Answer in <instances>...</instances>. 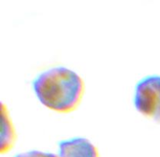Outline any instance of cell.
<instances>
[{"mask_svg": "<svg viewBox=\"0 0 160 157\" xmlns=\"http://www.w3.org/2000/svg\"><path fill=\"white\" fill-rule=\"evenodd\" d=\"M32 89L44 106L59 114H69L79 106L85 84L76 71L59 66L39 73L33 79Z\"/></svg>", "mask_w": 160, "mask_h": 157, "instance_id": "6da1fadb", "label": "cell"}, {"mask_svg": "<svg viewBox=\"0 0 160 157\" xmlns=\"http://www.w3.org/2000/svg\"><path fill=\"white\" fill-rule=\"evenodd\" d=\"M14 157H58V155L52 153H48V152L30 150V151L17 154Z\"/></svg>", "mask_w": 160, "mask_h": 157, "instance_id": "5b68a950", "label": "cell"}, {"mask_svg": "<svg viewBox=\"0 0 160 157\" xmlns=\"http://www.w3.org/2000/svg\"><path fill=\"white\" fill-rule=\"evenodd\" d=\"M58 157H99V153L89 139L73 137L58 142Z\"/></svg>", "mask_w": 160, "mask_h": 157, "instance_id": "3957f363", "label": "cell"}, {"mask_svg": "<svg viewBox=\"0 0 160 157\" xmlns=\"http://www.w3.org/2000/svg\"><path fill=\"white\" fill-rule=\"evenodd\" d=\"M133 101L139 114L160 123V75H148L139 80Z\"/></svg>", "mask_w": 160, "mask_h": 157, "instance_id": "7a4b0ae2", "label": "cell"}, {"mask_svg": "<svg viewBox=\"0 0 160 157\" xmlns=\"http://www.w3.org/2000/svg\"><path fill=\"white\" fill-rule=\"evenodd\" d=\"M2 123L1 153L3 154L11 149L16 139L15 128L11 121L9 112L3 104H2Z\"/></svg>", "mask_w": 160, "mask_h": 157, "instance_id": "277c9868", "label": "cell"}]
</instances>
